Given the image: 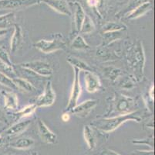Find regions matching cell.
Masks as SVG:
<instances>
[{"label": "cell", "mask_w": 155, "mask_h": 155, "mask_svg": "<svg viewBox=\"0 0 155 155\" xmlns=\"http://www.w3.org/2000/svg\"><path fill=\"white\" fill-rule=\"evenodd\" d=\"M2 142V137L1 136H0V145H1Z\"/></svg>", "instance_id": "b9f144b4"}, {"label": "cell", "mask_w": 155, "mask_h": 155, "mask_svg": "<svg viewBox=\"0 0 155 155\" xmlns=\"http://www.w3.org/2000/svg\"><path fill=\"white\" fill-rule=\"evenodd\" d=\"M31 123H32V121H31L30 119L18 122V123L13 124L9 128H8V129L5 130V133L7 135H9V136L19 135L20 134V133H22L23 131H25V130L29 127V125H30Z\"/></svg>", "instance_id": "2e32d148"}, {"label": "cell", "mask_w": 155, "mask_h": 155, "mask_svg": "<svg viewBox=\"0 0 155 155\" xmlns=\"http://www.w3.org/2000/svg\"><path fill=\"white\" fill-rule=\"evenodd\" d=\"M61 119L63 122H68L70 119V115H69V113H67V112H65V113L62 115Z\"/></svg>", "instance_id": "f35d334b"}, {"label": "cell", "mask_w": 155, "mask_h": 155, "mask_svg": "<svg viewBox=\"0 0 155 155\" xmlns=\"http://www.w3.org/2000/svg\"><path fill=\"white\" fill-rule=\"evenodd\" d=\"M12 79L18 89H21V90H23L27 92H32L36 90L34 85L26 79L19 78V77H15Z\"/></svg>", "instance_id": "7402d4cb"}, {"label": "cell", "mask_w": 155, "mask_h": 155, "mask_svg": "<svg viewBox=\"0 0 155 155\" xmlns=\"http://www.w3.org/2000/svg\"><path fill=\"white\" fill-rule=\"evenodd\" d=\"M84 137L87 142L90 150H94L96 147V137L91 126L86 125L84 128Z\"/></svg>", "instance_id": "44dd1931"}, {"label": "cell", "mask_w": 155, "mask_h": 155, "mask_svg": "<svg viewBox=\"0 0 155 155\" xmlns=\"http://www.w3.org/2000/svg\"><path fill=\"white\" fill-rule=\"evenodd\" d=\"M0 62L5 64L7 66L9 67H13L12 62H11L10 57L6 50L4 49L2 47L0 46Z\"/></svg>", "instance_id": "f546056e"}, {"label": "cell", "mask_w": 155, "mask_h": 155, "mask_svg": "<svg viewBox=\"0 0 155 155\" xmlns=\"http://www.w3.org/2000/svg\"><path fill=\"white\" fill-rule=\"evenodd\" d=\"M21 68L30 71L31 72L37 75L39 77H50L53 73V68L50 64L47 63L43 61H32L27 62L25 63H22L19 65Z\"/></svg>", "instance_id": "277c9868"}, {"label": "cell", "mask_w": 155, "mask_h": 155, "mask_svg": "<svg viewBox=\"0 0 155 155\" xmlns=\"http://www.w3.org/2000/svg\"><path fill=\"white\" fill-rule=\"evenodd\" d=\"M104 73L107 79L114 82L121 75V71L119 68H114V67H108V68H106L104 69Z\"/></svg>", "instance_id": "83f0119b"}, {"label": "cell", "mask_w": 155, "mask_h": 155, "mask_svg": "<svg viewBox=\"0 0 155 155\" xmlns=\"http://www.w3.org/2000/svg\"><path fill=\"white\" fill-rule=\"evenodd\" d=\"M38 132L41 138L42 141L49 144H54L57 141V136L53 133L50 128L46 126V123L42 120L39 119L37 123Z\"/></svg>", "instance_id": "30bf717a"}, {"label": "cell", "mask_w": 155, "mask_h": 155, "mask_svg": "<svg viewBox=\"0 0 155 155\" xmlns=\"http://www.w3.org/2000/svg\"><path fill=\"white\" fill-rule=\"evenodd\" d=\"M24 42L23 33L22 29L19 24H14V31L12 35L10 41V51L11 53L16 54L22 48Z\"/></svg>", "instance_id": "8fae6325"}, {"label": "cell", "mask_w": 155, "mask_h": 155, "mask_svg": "<svg viewBox=\"0 0 155 155\" xmlns=\"http://www.w3.org/2000/svg\"><path fill=\"white\" fill-rule=\"evenodd\" d=\"M36 108L37 107H36V106L35 104H30L25 106V107L22 108V109L18 111V113H16L18 118L29 117V116H32V115L36 112Z\"/></svg>", "instance_id": "4316f807"}, {"label": "cell", "mask_w": 155, "mask_h": 155, "mask_svg": "<svg viewBox=\"0 0 155 155\" xmlns=\"http://www.w3.org/2000/svg\"><path fill=\"white\" fill-rule=\"evenodd\" d=\"M100 155H120L117 152L114 151L112 150H110V149H104V150H102Z\"/></svg>", "instance_id": "836d02e7"}, {"label": "cell", "mask_w": 155, "mask_h": 155, "mask_svg": "<svg viewBox=\"0 0 155 155\" xmlns=\"http://www.w3.org/2000/svg\"><path fill=\"white\" fill-rule=\"evenodd\" d=\"M8 33V30H1L0 29V40L5 37V35Z\"/></svg>", "instance_id": "ab89813d"}, {"label": "cell", "mask_w": 155, "mask_h": 155, "mask_svg": "<svg viewBox=\"0 0 155 155\" xmlns=\"http://www.w3.org/2000/svg\"><path fill=\"white\" fill-rule=\"evenodd\" d=\"M74 12L73 16V26H72L71 35L75 37L80 32L81 26L86 16V12L81 4L78 2H75L73 4Z\"/></svg>", "instance_id": "ba28073f"}, {"label": "cell", "mask_w": 155, "mask_h": 155, "mask_svg": "<svg viewBox=\"0 0 155 155\" xmlns=\"http://www.w3.org/2000/svg\"><path fill=\"white\" fill-rule=\"evenodd\" d=\"M41 2L50 6L58 13L69 16H72V11L67 0H42Z\"/></svg>", "instance_id": "7c38bea8"}, {"label": "cell", "mask_w": 155, "mask_h": 155, "mask_svg": "<svg viewBox=\"0 0 155 155\" xmlns=\"http://www.w3.org/2000/svg\"><path fill=\"white\" fill-rule=\"evenodd\" d=\"M30 155H39V153H38L37 152H33V153H31Z\"/></svg>", "instance_id": "60d3db41"}, {"label": "cell", "mask_w": 155, "mask_h": 155, "mask_svg": "<svg viewBox=\"0 0 155 155\" xmlns=\"http://www.w3.org/2000/svg\"><path fill=\"white\" fill-rule=\"evenodd\" d=\"M124 31H115V32H108L103 33L102 47H106L110 44L122 39L124 37Z\"/></svg>", "instance_id": "ac0fdd59"}, {"label": "cell", "mask_w": 155, "mask_h": 155, "mask_svg": "<svg viewBox=\"0 0 155 155\" xmlns=\"http://www.w3.org/2000/svg\"><path fill=\"white\" fill-rule=\"evenodd\" d=\"M71 48L77 51H87L91 49V47L84 40V38L80 34H78L72 41Z\"/></svg>", "instance_id": "cb8c5ba5"}, {"label": "cell", "mask_w": 155, "mask_h": 155, "mask_svg": "<svg viewBox=\"0 0 155 155\" xmlns=\"http://www.w3.org/2000/svg\"><path fill=\"white\" fill-rule=\"evenodd\" d=\"M73 71H74V79H73L70 98H69L68 104H67V109H66L65 112H70L73 108L77 106L79 99L80 98L81 93H82V88H81V85H80V71L78 68H74V67H73Z\"/></svg>", "instance_id": "5b68a950"}, {"label": "cell", "mask_w": 155, "mask_h": 155, "mask_svg": "<svg viewBox=\"0 0 155 155\" xmlns=\"http://www.w3.org/2000/svg\"><path fill=\"white\" fill-rule=\"evenodd\" d=\"M7 119L5 117V114L2 109H0V123H6Z\"/></svg>", "instance_id": "8d00e7d4"}, {"label": "cell", "mask_w": 155, "mask_h": 155, "mask_svg": "<svg viewBox=\"0 0 155 155\" xmlns=\"http://www.w3.org/2000/svg\"><path fill=\"white\" fill-rule=\"evenodd\" d=\"M35 141L33 139L29 137H22L15 140L14 143H11V147L19 150H26L31 148L34 145Z\"/></svg>", "instance_id": "603a6c76"}, {"label": "cell", "mask_w": 155, "mask_h": 155, "mask_svg": "<svg viewBox=\"0 0 155 155\" xmlns=\"http://www.w3.org/2000/svg\"><path fill=\"white\" fill-rule=\"evenodd\" d=\"M97 104V101L94 99H88L81 102L80 104H77L74 108L70 110L73 114L80 118L87 117L91 111L95 108Z\"/></svg>", "instance_id": "9c48e42d"}, {"label": "cell", "mask_w": 155, "mask_h": 155, "mask_svg": "<svg viewBox=\"0 0 155 155\" xmlns=\"http://www.w3.org/2000/svg\"><path fill=\"white\" fill-rule=\"evenodd\" d=\"M15 23V15L13 12L0 15V29L8 30Z\"/></svg>", "instance_id": "ffe728a7"}, {"label": "cell", "mask_w": 155, "mask_h": 155, "mask_svg": "<svg viewBox=\"0 0 155 155\" xmlns=\"http://www.w3.org/2000/svg\"><path fill=\"white\" fill-rule=\"evenodd\" d=\"M127 30V26L124 23L117 22H108L103 26L102 32H115V31Z\"/></svg>", "instance_id": "d4e9b609"}, {"label": "cell", "mask_w": 155, "mask_h": 155, "mask_svg": "<svg viewBox=\"0 0 155 155\" xmlns=\"http://www.w3.org/2000/svg\"><path fill=\"white\" fill-rule=\"evenodd\" d=\"M154 86H153V85H152L151 86H150V89H149V92H148V95H149V97H150V99H151V101L153 102V96H154V94H153V92H154Z\"/></svg>", "instance_id": "74e56055"}, {"label": "cell", "mask_w": 155, "mask_h": 155, "mask_svg": "<svg viewBox=\"0 0 155 155\" xmlns=\"http://www.w3.org/2000/svg\"><path fill=\"white\" fill-rule=\"evenodd\" d=\"M132 155H153V150H151L150 151H143V150H139L135 153H132Z\"/></svg>", "instance_id": "e575fe53"}, {"label": "cell", "mask_w": 155, "mask_h": 155, "mask_svg": "<svg viewBox=\"0 0 155 155\" xmlns=\"http://www.w3.org/2000/svg\"><path fill=\"white\" fill-rule=\"evenodd\" d=\"M35 47L39 51L45 54H51L60 50H64L67 48V44L62 38L60 33H57L54 39L48 41L42 39L35 44Z\"/></svg>", "instance_id": "3957f363"}, {"label": "cell", "mask_w": 155, "mask_h": 155, "mask_svg": "<svg viewBox=\"0 0 155 155\" xmlns=\"http://www.w3.org/2000/svg\"><path fill=\"white\" fill-rule=\"evenodd\" d=\"M152 8H153V3L151 2L147 1V2H143V3L138 5L137 7L134 9L131 12L127 14V19H130V20H133V19L140 18V17L145 15L147 12L151 10Z\"/></svg>", "instance_id": "9a60e30c"}, {"label": "cell", "mask_w": 155, "mask_h": 155, "mask_svg": "<svg viewBox=\"0 0 155 155\" xmlns=\"http://www.w3.org/2000/svg\"><path fill=\"white\" fill-rule=\"evenodd\" d=\"M135 86V79L127 77L121 81L120 83V87L124 89H132Z\"/></svg>", "instance_id": "4dcf8cb0"}, {"label": "cell", "mask_w": 155, "mask_h": 155, "mask_svg": "<svg viewBox=\"0 0 155 155\" xmlns=\"http://www.w3.org/2000/svg\"><path fill=\"white\" fill-rule=\"evenodd\" d=\"M0 84H2V85H5V86L11 89H15V90L18 89L16 85H15V83L12 81V79L2 72H0Z\"/></svg>", "instance_id": "f1b7e54d"}, {"label": "cell", "mask_w": 155, "mask_h": 155, "mask_svg": "<svg viewBox=\"0 0 155 155\" xmlns=\"http://www.w3.org/2000/svg\"><path fill=\"white\" fill-rule=\"evenodd\" d=\"M128 66L131 68L134 74L135 79L141 81L143 76L145 67V54L141 41H137L128 50L127 54Z\"/></svg>", "instance_id": "6da1fadb"}, {"label": "cell", "mask_w": 155, "mask_h": 155, "mask_svg": "<svg viewBox=\"0 0 155 155\" xmlns=\"http://www.w3.org/2000/svg\"><path fill=\"white\" fill-rule=\"evenodd\" d=\"M134 105V99L133 98L120 96L117 99L115 109L119 115L127 114V113L134 112V111H131Z\"/></svg>", "instance_id": "5bb4252c"}, {"label": "cell", "mask_w": 155, "mask_h": 155, "mask_svg": "<svg viewBox=\"0 0 155 155\" xmlns=\"http://www.w3.org/2000/svg\"><path fill=\"white\" fill-rule=\"evenodd\" d=\"M56 92H54L53 89L52 82H47L46 85H45L44 91L37 98L35 105L36 106V107H48V106H51L52 105L54 104L55 101H56Z\"/></svg>", "instance_id": "52a82bcc"}, {"label": "cell", "mask_w": 155, "mask_h": 155, "mask_svg": "<svg viewBox=\"0 0 155 155\" xmlns=\"http://www.w3.org/2000/svg\"><path fill=\"white\" fill-rule=\"evenodd\" d=\"M127 121H135L137 123H140L141 121V117L138 112L135 111L127 114L118 115L114 117L103 118L94 120L91 125L104 133H111Z\"/></svg>", "instance_id": "7a4b0ae2"}, {"label": "cell", "mask_w": 155, "mask_h": 155, "mask_svg": "<svg viewBox=\"0 0 155 155\" xmlns=\"http://www.w3.org/2000/svg\"><path fill=\"white\" fill-rule=\"evenodd\" d=\"M2 94H3L5 107L11 110H15L17 109L19 106V99L16 94L12 92H7V91L2 92Z\"/></svg>", "instance_id": "e0dca14e"}, {"label": "cell", "mask_w": 155, "mask_h": 155, "mask_svg": "<svg viewBox=\"0 0 155 155\" xmlns=\"http://www.w3.org/2000/svg\"><path fill=\"white\" fill-rule=\"evenodd\" d=\"M67 62L72 67L78 68L80 71L83 72H93V69L86 62L81 60L80 58L74 56H68L67 58Z\"/></svg>", "instance_id": "d6986e66"}, {"label": "cell", "mask_w": 155, "mask_h": 155, "mask_svg": "<svg viewBox=\"0 0 155 155\" xmlns=\"http://www.w3.org/2000/svg\"><path fill=\"white\" fill-rule=\"evenodd\" d=\"M41 2L42 0H0V10H19Z\"/></svg>", "instance_id": "8992f818"}, {"label": "cell", "mask_w": 155, "mask_h": 155, "mask_svg": "<svg viewBox=\"0 0 155 155\" xmlns=\"http://www.w3.org/2000/svg\"><path fill=\"white\" fill-rule=\"evenodd\" d=\"M87 4L91 7H97L100 2V0H87Z\"/></svg>", "instance_id": "d590c367"}, {"label": "cell", "mask_w": 155, "mask_h": 155, "mask_svg": "<svg viewBox=\"0 0 155 155\" xmlns=\"http://www.w3.org/2000/svg\"><path fill=\"white\" fill-rule=\"evenodd\" d=\"M132 143H138V144H140V143H144V144H149L150 146V147H152L153 146V139H148L147 140V141H145V140H141V141L140 140H134V141H132Z\"/></svg>", "instance_id": "d6a6232c"}, {"label": "cell", "mask_w": 155, "mask_h": 155, "mask_svg": "<svg viewBox=\"0 0 155 155\" xmlns=\"http://www.w3.org/2000/svg\"><path fill=\"white\" fill-rule=\"evenodd\" d=\"M147 1H148V0H131L130 3H129L128 6L124 9V13L127 15V14L129 13L130 12H131L134 9L137 7L138 5H140V4L143 3V2H147Z\"/></svg>", "instance_id": "1f68e13d"}, {"label": "cell", "mask_w": 155, "mask_h": 155, "mask_svg": "<svg viewBox=\"0 0 155 155\" xmlns=\"http://www.w3.org/2000/svg\"><path fill=\"white\" fill-rule=\"evenodd\" d=\"M86 89L90 93L97 92L101 87V79L94 72H84Z\"/></svg>", "instance_id": "4fadbf2b"}, {"label": "cell", "mask_w": 155, "mask_h": 155, "mask_svg": "<svg viewBox=\"0 0 155 155\" xmlns=\"http://www.w3.org/2000/svg\"><path fill=\"white\" fill-rule=\"evenodd\" d=\"M94 30H95V25H94L92 19L88 15L86 14L85 19H84V23H83L80 33L84 34H89L94 32Z\"/></svg>", "instance_id": "484cf974"}]
</instances>
